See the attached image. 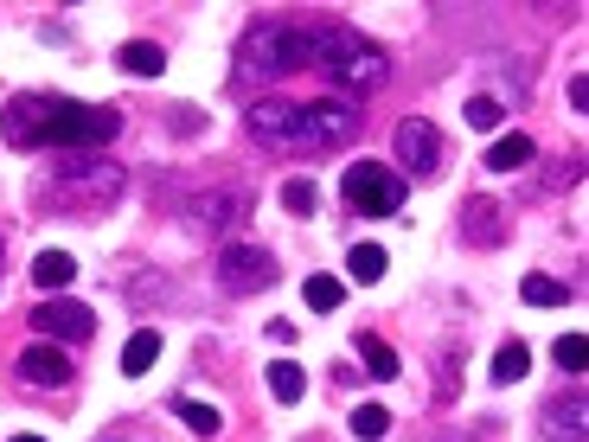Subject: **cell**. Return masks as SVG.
<instances>
[{
  "instance_id": "cell-1",
  "label": "cell",
  "mask_w": 589,
  "mask_h": 442,
  "mask_svg": "<svg viewBox=\"0 0 589 442\" xmlns=\"http://www.w3.org/2000/svg\"><path fill=\"white\" fill-rule=\"evenodd\" d=\"M0 135L13 148H58V155H102L122 135L116 104H71V97H7Z\"/></svg>"
},
{
  "instance_id": "cell-2",
  "label": "cell",
  "mask_w": 589,
  "mask_h": 442,
  "mask_svg": "<svg viewBox=\"0 0 589 442\" xmlns=\"http://www.w3.org/2000/svg\"><path fill=\"white\" fill-rule=\"evenodd\" d=\"M237 65H244V78H263V84L282 78V71H302V65H307V32L263 20V27H251V39H244Z\"/></svg>"
},
{
  "instance_id": "cell-3",
  "label": "cell",
  "mask_w": 589,
  "mask_h": 442,
  "mask_svg": "<svg viewBox=\"0 0 589 442\" xmlns=\"http://www.w3.org/2000/svg\"><path fill=\"white\" fill-rule=\"evenodd\" d=\"M340 186H346V206L359 218H391V212H404V193H410V180L384 160H353Z\"/></svg>"
},
{
  "instance_id": "cell-4",
  "label": "cell",
  "mask_w": 589,
  "mask_h": 442,
  "mask_svg": "<svg viewBox=\"0 0 589 442\" xmlns=\"http://www.w3.org/2000/svg\"><path fill=\"white\" fill-rule=\"evenodd\" d=\"M282 263L276 251H263L256 237H230L225 251H218V288H230V295H256V288H276Z\"/></svg>"
},
{
  "instance_id": "cell-5",
  "label": "cell",
  "mask_w": 589,
  "mask_h": 442,
  "mask_svg": "<svg viewBox=\"0 0 589 442\" xmlns=\"http://www.w3.org/2000/svg\"><path fill=\"white\" fill-rule=\"evenodd\" d=\"M327 78L340 84L346 97H379L384 84H391V52L372 46V39H359V46H346V52L327 65Z\"/></svg>"
},
{
  "instance_id": "cell-6",
  "label": "cell",
  "mask_w": 589,
  "mask_h": 442,
  "mask_svg": "<svg viewBox=\"0 0 589 442\" xmlns=\"http://www.w3.org/2000/svg\"><path fill=\"white\" fill-rule=\"evenodd\" d=\"M346 135H359L353 104H295V116H288V141H302V148H340Z\"/></svg>"
},
{
  "instance_id": "cell-7",
  "label": "cell",
  "mask_w": 589,
  "mask_h": 442,
  "mask_svg": "<svg viewBox=\"0 0 589 442\" xmlns=\"http://www.w3.org/2000/svg\"><path fill=\"white\" fill-rule=\"evenodd\" d=\"M51 180L77 186L84 199H102V206H109V199L122 193V167H116V160H102V155H58V160H51Z\"/></svg>"
},
{
  "instance_id": "cell-8",
  "label": "cell",
  "mask_w": 589,
  "mask_h": 442,
  "mask_svg": "<svg viewBox=\"0 0 589 442\" xmlns=\"http://www.w3.org/2000/svg\"><path fill=\"white\" fill-rule=\"evenodd\" d=\"M32 334L39 340H65V346H84V340L97 334V314L71 302V295H46L39 308H32Z\"/></svg>"
},
{
  "instance_id": "cell-9",
  "label": "cell",
  "mask_w": 589,
  "mask_h": 442,
  "mask_svg": "<svg viewBox=\"0 0 589 442\" xmlns=\"http://www.w3.org/2000/svg\"><path fill=\"white\" fill-rule=\"evenodd\" d=\"M391 155H397V174H435L442 167V135L423 116H404L397 135H391Z\"/></svg>"
},
{
  "instance_id": "cell-10",
  "label": "cell",
  "mask_w": 589,
  "mask_h": 442,
  "mask_svg": "<svg viewBox=\"0 0 589 442\" xmlns=\"http://www.w3.org/2000/svg\"><path fill=\"white\" fill-rule=\"evenodd\" d=\"M20 379L26 385H71V353L65 346H51V340H32L20 353Z\"/></svg>"
},
{
  "instance_id": "cell-11",
  "label": "cell",
  "mask_w": 589,
  "mask_h": 442,
  "mask_svg": "<svg viewBox=\"0 0 589 442\" xmlns=\"http://www.w3.org/2000/svg\"><path fill=\"white\" fill-rule=\"evenodd\" d=\"M455 225H461V237H468V244H481V251H493V244L507 237V212L493 206V199H481V193H474V199H461Z\"/></svg>"
},
{
  "instance_id": "cell-12",
  "label": "cell",
  "mask_w": 589,
  "mask_h": 442,
  "mask_svg": "<svg viewBox=\"0 0 589 442\" xmlns=\"http://www.w3.org/2000/svg\"><path fill=\"white\" fill-rule=\"evenodd\" d=\"M288 116H295V104H282V97H256L251 109H244V129L256 135V141H288Z\"/></svg>"
},
{
  "instance_id": "cell-13",
  "label": "cell",
  "mask_w": 589,
  "mask_h": 442,
  "mask_svg": "<svg viewBox=\"0 0 589 442\" xmlns=\"http://www.w3.org/2000/svg\"><path fill=\"white\" fill-rule=\"evenodd\" d=\"M237 212H244V199H237V193H205V199H193V206H186V225H193V232H205V237H218Z\"/></svg>"
},
{
  "instance_id": "cell-14",
  "label": "cell",
  "mask_w": 589,
  "mask_h": 442,
  "mask_svg": "<svg viewBox=\"0 0 589 442\" xmlns=\"http://www.w3.org/2000/svg\"><path fill=\"white\" fill-rule=\"evenodd\" d=\"M544 442H583V397L577 391L544 404Z\"/></svg>"
},
{
  "instance_id": "cell-15",
  "label": "cell",
  "mask_w": 589,
  "mask_h": 442,
  "mask_svg": "<svg viewBox=\"0 0 589 442\" xmlns=\"http://www.w3.org/2000/svg\"><path fill=\"white\" fill-rule=\"evenodd\" d=\"M116 65H122L128 78H160V71H167V52H160L154 39H128L122 52H116Z\"/></svg>"
},
{
  "instance_id": "cell-16",
  "label": "cell",
  "mask_w": 589,
  "mask_h": 442,
  "mask_svg": "<svg viewBox=\"0 0 589 442\" xmlns=\"http://www.w3.org/2000/svg\"><path fill=\"white\" fill-rule=\"evenodd\" d=\"M71 276H77V257H71V251H39V257H32V283L46 288V295H58Z\"/></svg>"
},
{
  "instance_id": "cell-17",
  "label": "cell",
  "mask_w": 589,
  "mask_h": 442,
  "mask_svg": "<svg viewBox=\"0 0 589 442\" xmlns=\"http://www.w3.org/2000/svg\"><path fill=\"white\" fill-rule=\"evenodd\" d=\"M160 346H167V340L154 334V327H135V334H128V346H122V379H141V372L160 360Z\"/></svg>"
},
{
  "instance_id": "cell-18",
  "label": "cell",
  "mask_w": 589,
  "mask_h": 442,
  "mask_svg": "<svg viewBox=\"0 0 589 442\" xmlns=\"http://www.w3.org/2000/svg\"><path fill=\"white\" fill-rule=\"evenodd\" d=\"M167 411H174L179 423L193 430V436H218V430H225V416H218V404H199V397H174Z\"/></svg>"
},
{
  "instance_id": "cell-19",
  "label": "cell",
  "mask_w": 589,
  "mask_h": 442,
  "mask_svg": "<svg viewBox=\"0 0 589 442\" xmlns=\"http://www.w3.org/2000/svg\"><path fill=\"white\" fill-rule=\"evenodd\" d=\"M359 360H365V372H372L379 385H391V379L404 372V360H397V353H391L379 334H359Z\"/></svg>"
},
{
  "instance_id": "cell-20",
  "label": "cell",
  "mask_w": 589,
  "mask_h": 442,
  "mask_svg": "<svg viewBox=\"0 0 589 442\" xmlns=\"http://www.w3.org/2000/svg\"><path fill=\"white\" fill-rule=\"evenodd\" d=\"M263 385L276 391V404H302V391H307V372L295 360H276L269 372H263Z\"/></svg>"
},
{
  "instance_id": "cell-21",
  "label": "cell",
  "mask_w": 589,
  "mask_h": 442,
  "mask_svg": "<svg viewBox=\"0 0 589 442\" xmlns=\"http://www.w3.org/2000/svg\"><path fill=\"white\" fill-rule=\"evenodd\" d=\"M526 372H532V346H526V340H507V346L493 353V385H519Z\"/></svg>"
},
{
  "instance_id": "cell-22",
  "label": "cell",
  "mask_w": 589,
  "mask_h": 442,
  "mask_svg": "<svg viewBox=\"0 0 589 442\" xmlns=\"http://www.w3.org/2000/svg\"><path fill=\"white\" fill-rule=\"evenodd\" d=\"M532 155H538L532 135H500V141L487 148V167H493V174H512V167H526Z\"/></svg>"
},
{
  "instance_id": "cell-23",
  "label": "cell",
  "mask_w": 589,
  "mask_h": 442,
  "mask_svg": "<svg viewBox=\"0 0 589 442\" xmlns=\"http://www.w3.org/2000/svg\"><path fill=\"white\" fill-rule=\"evenodd\" d=\"M384 269H391L384 244H353V251H346V276H353V283H379Z\"/></svg>"
},
{
  "instance_id": "cell-24",
  "label": "cell",
  "mask_w": 589,
  "mask_h": 442,
  "mask_svg": "<svg viewBox=\"0 0 589 442\" xmlns=\"http://www.w3.org/2000/svg\"><path fill=\"white\" fill-rule=\"evenodd\" d=\"M519 295H526L532 308H563V302H570V288H563L558 276H544V269H532V276L519 283Z\"/></svg>"
},
{
  "instance_id": "cell-25",
  "label": "cell",
  "mask_w": 589,
  "mask_h": 442,
  "mask_svg": "<svg viewBox=\"0 0 589 442\" xmlns=\"http://www.w3.org/2000/svg\"><path fill=\"white\" fill-rule=\"evenodd\" d=\"M302 295H307V308L314 314H333L340 302H346V283H340V276H307Z\"/></svg>"
},
{
  "instance_id": "cell-26",
  "label": "cell",
  "mask_w": 589,
  "mask_h": 442,
  "mask_svg": "<svg viewBox=\"0 0 589 442\" xmlns=\"http://www.w3.org/2000/svg\"><path fill=\"white\" fill-rule=\"evenodd\" d=\"M282 206L295 212V218H314V206H321L314 180H302V174H295V180H282Z\"/></svg>"
},
{
  "instance_id": "cell-27",
  "label": "cell",
  "mask_w": 589,
  "mask_h": 442,
  "mask_svg": "<svg viewBox=\"0 0 589 442\" xmlns=\"http://www.w3.org/2000/svg\"><path fill=\"white\" fill-rule=\"evenodd\" d=\"M353 436H365V442L391 436V411H384V404H359L353 411Z\"/></svg>"
},
{
  "instance_id": "cell-28",
  "label": "cell",
  "mask_w": 589,
  "mask_h": 442,
  "mask_svg": "<svg viewBox=\"0 0 589 442\" xmlns=\"http://www.w3.org/2000/svg\"><path fill=\"white\" fill-rule=\"evenodd\" d=\"M551 360H558L563 372H583V365H589V346H583V334H563L558 346H551Z\"/></svg>"
},
{
  "instance_id": "cell-29",
  "label": "cell",
  "mask_w": 589,
  "mask_h": 442,
  "mask_svg": "<svg viewBox=\"0 0 589 442\" xmlns=\"http://www.w3.org/2000/svg\"><path fill=\"white\" fill-rule=\"evenodd\" d=\"M461 116H468V129H500V104H493V97H468Z\"/></svg>"
},
{
  "instance_id": "cell-30",
  "label": "cell",
  "mask_w": 589,
  "mask_h": 442,
  "mask_svg": "<svg viewBox=\"0 0 589 442\" xmlns=\"http://www.w3.org/2000/svg\"><path fill=\"white\" fill-rule=\"evenodd\" d=\"M13 442H46V436H32V430H26V436H13Z\"/></svg>"
},
{
  "instance_id": "cell-31",
  "label": "cell",
  "mask_w": 589,
  "mask_h": 442,
  "mask_svg": "<svg viewBox=\"0 0 589 442\" xmlns=\"http://www.w3.org/2000/svg\"><path fill=\"white\" fill-rule=\"evenodd\" d=\"M0 263H7V237H0Z\"/></svg>"
},
{
  "instance_id": "cell-32",
  "label": "cell",
  "mask_w": 589,
  "mask_h": 442,
  "mask_svg": "<svg viewBox=\"0 0 589 442\" xmlns=\"http://www.w3.org/2000/svg\"><path fill=\"white\" fill-rule=\"evenodd\" d=\"M435 442H461V436H435Z\"/></svg>"
}]
</instances>
